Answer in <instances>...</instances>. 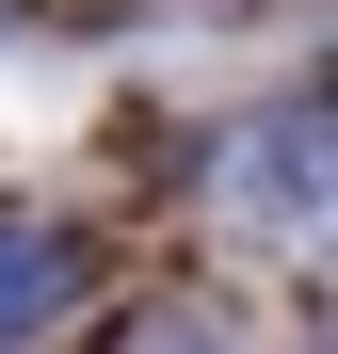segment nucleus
<instances>
[{
    "instance_id": "nucleus-1",
    "label": "nucleus",
    "mask_w": 338,
    "mask_h": 354,
    "mask_svg": "<svg viewBox=\"0 0 338 354\" xmlns=\"http://www.w3.org/2000/svg\"><path fill=\"white\" fill-rule=\"evenodd\" d=\"M242 194L290 209L306 242H338V129H258V145H242Z\"/></svg>"
},
{
    "instance_id": "nucleus-2",
    "label": "nucleus",
    "mask_w": 338,
    "mask_h": 354,
    "mask_svg": "<svg viewBox=\"0 0 338 354\" xmlns=\"http://www.w3.org/2000/svg\"><path fill=\"white\" fill-rule=\"evenodd\" d=\"M48 306H65V242H48V225H0V338L48 322Z\"/></svg>"
}]
</instances>
